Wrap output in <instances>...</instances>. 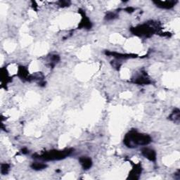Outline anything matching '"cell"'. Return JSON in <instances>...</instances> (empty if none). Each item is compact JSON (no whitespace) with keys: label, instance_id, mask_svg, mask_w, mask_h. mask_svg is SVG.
Returning <instances> with one entry per match:
<instances>
[{"label":"cell","instance_id":"obj_4","mask_svg":"<svg viewBox=\"0 0 180 180\" xmlns=\"http://www.w3.org/2000/svg\"><path fill=\"white\" fill-rule=\"evenodd\" d=\"M80 162L85 170L90 169L92 164V160L90 158H88V157H81L80 159Z\"/></svg>","mask_w":180,"mask_h":180},{"label":"cell","instance_id":"obj_2","mask_svg":"<svg viewBox=\"0 0 180 180\" xmlns=\"http://www.w3.org/2000/svg\"><path fill=\"white\" fill-rule=\"evenodd\" d=\"M70 153L68 150L66 151H52L42 155V158L49 161H54V160H60L64 158L65 156Z\"/></svg>","mask_w":180,"mask_h":180},{"label":"cell","instance_id":"obj_7","mask_svg":"<svg viewBox=\"0 0 180 180\" xmlns=\"http://www.w3.org/2000/svg\"><path fill=\"white\" fill-rule=\"evenodd\" d=\"M9 170V166L7 165L6 164L5 165H2V169H1V172L2 174H6L8 172Z\"/></svg>","mask_w":180,"mask_h":180},{"label":"cell","instance_id":"obj_5","mask_svg":"<svg viewBox=\"0 0 180 180\" xmlns=\"http://www.w3.org/2000/svg\"><path fill=\"white\" fill-rule=\"evenodd\" d=\"M175 4L174 2H158L157 4L158 5L159 7L164 9H170L173 6V5Z\"/></svg>","mask_w":180,"mask_h":180},{"label":"cell","instance_id":"obj_3","mask_svg":"<svg viewBox=\"0 0 180 180\" xmlns=\"http://www.w3.org/2000/svg\"><path fill=\"white\" fill-rule=\"evenodd\" d=\"M142 154L146 158L150 160L151 161H154L156 160V152L153 149L149 148H144L142 149Z\"/></svg>","mask_w":180,"mask_h":180},{"label":"cell","instance_id":"obj_6","mask_svg":"<svg viewBox=\"0 0 180 180\" xmlns=\"http://www.w3.org/2000/svg\"><path fill=\"white\" fill-rule=\"evenodd\" d=\"M46 167H47L46 165H44L43 163H35L32 164V168L34 170H36L44 169Z\"/></svg>","mask_w":180,"mask_h":180},{"label":"cell","instance_id":"obj_1","mask_svg":"<svg viewBox=\"0 0 180 180\" xmlns=\"http://www.w3.org/2000/svg\"><path fill=\"white\" fill-rule=\"evenodd\" d=\"M124 141L128 146L134 147L138 145H146L151 142V138L146 134H141L132 131L127 134Z\"/></svg>","mask_w":180,"mask_h":180}]
</instances>
